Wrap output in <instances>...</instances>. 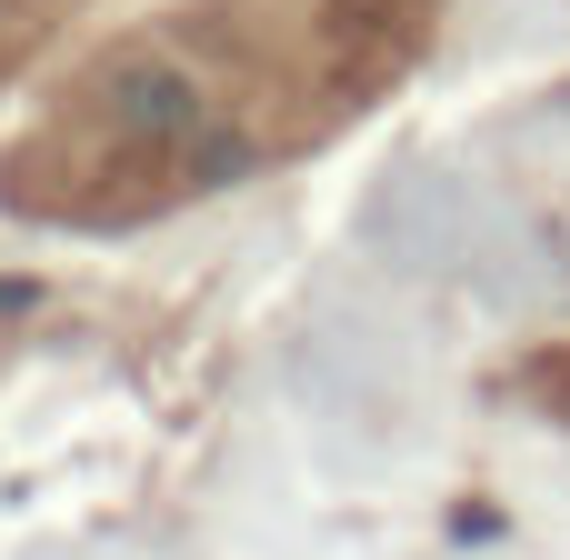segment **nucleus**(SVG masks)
I'll return each mask as SVG.
<instances>
[{"label":"nucleus","instance_id":"2","mask_svg":"<svg viewBox=\"0 0 570 560\" xmlns=\"http://www.w3.org/2000/svg\"><path fill=\"white\" fill-rule=\"evenodd\" d=\"M70 10H80V0H0V80L30 70V60L70 30Z\"/></svg>","mask_w":570,"mask_h":560},{"label":"nucleus","instance_id":"1","mask_svg":"<svg viewBox=\"0 0 570 560\" xmlns=\"http://www.w3.org/2000/svg\"><path fill=\"white\" fill-rule=\"evenodd\" d=\"M451 0H170L100 40L0 150V210L60 230L160 220L361 120Z\"/></svg>","mask_w":570,"mask_h":560}]
</instances>
